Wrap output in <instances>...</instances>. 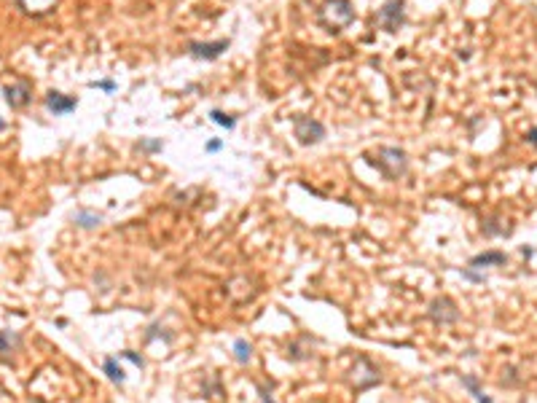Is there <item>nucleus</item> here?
<instances>
[{
  "label": "nucleus",
  "mask_w": 537,
  "mask_h": 403,
  "mask_svg": "<svg viewBox=\"0 0 537 403\" xmlns=\"http://www.w3.org/2000/svg\"><path fill=\"white\" fill-rule=\"evenodd\" d=\"M317 22L328 32H339L355 22V5L349 0H325L317 8Z\"/></svg>",
  "instance_id": "obj_1"
},
{
  "label": "nucleus",
  "mask_w": 537,
  "mask_h": 403,
  "mask_svg": "<svg viewBox=\"0 0 537 403\" xmlns=\"http://www.w3.org/2000/svg\"><path fill=\"white\" fill-rule=\"evenodd\" d=\"M377 170H379L384 178H390V181H398L403 172H406V167H409V156L403 148H390V146H384L377 151V159H368Z\"/></svg>",
  "instance_id": "obj_2"
},
{
  "label": "nucleus",
  "mask_w": 537,
  "mask_h": 403,
  "mask_svg": "<svg viewBox=\"0 0 537 403\" xmlns=\"http://www.w3.org/2000/svg\"><path fill=\"white\" fill-rule=\"evenodd\" d=\"M374 22L379 25L381 30L398 32L406 25V0H387L379 11H377Z\"/></svg>",
  "instance_id": "obj_3"
},
{
  "label": "nucleus",
  "mask_w": 537,
  "mask_h": 403,
  "mask_svg": "<svg viewBox=\"0 0 537 403\" xmlns=\"http://www.w3.org/2000/svg\"><path fill=\"white\" fill-rule=\"evenodd\" d=\"M349 382H352V387H355L357 393H363V390H368V387L379 384L381 376H379V371H377V366H374L366 355H360V358L355 360L352 371H349Z\"/></svg>",
  "instance_id": "obj_4"
},
{
  "label": "nucleus",
  "mask_w": 537,
  "mask_h": 403,
  "mask_svg": "<svg viewBox=\"0 0 537 403\" xmlns=\"http://www.w3.org/2000/svg\"><path fill=\"white\" fill-rule=\"evenodd\" d=\"M293 132L301 146H315L325 137V126L312 116H293Z\"/></svg>",
  "instance_id": "obj_5"
},
{
  "label": "nucleus",
  "mask_w": 537,
  "mask_h": 403,
  "mask_svg": "<svg viewBox=\"0 0 537 403\" xmlns=\"http://www.w3.org/2000/svg\"><path fill=\"white\" fill-rule=\"evenodd\" d=\"M427 314H430V320L433 323H438V325H451V323H457L460 320V310H457V304L451 301V299H435L433 304H430V310H427Z\"/></svg>",
  "instance_id": "obj_6"
},
{
  "label": "nucleus",
  "mask_w": 537,
  "mask_h": 403,
  "mask_svg": "<svg viewBox=\"0 0 537 403\" xmlns=\"http://www.w3.org/2000/svg\"><path fill=\"white\" fill-rule=\"evenodd\" d=\"M226 49H228V41H213V43H199V41H193V43H189L191 57H193V60H207V62L218 60Z\"/></svg>",
  "instance_id": "obj_7"
},
{
  "label": "nucleus",
  "mask_w": 537,
  "mask_h": 403,
  "mask_svg": "<svg viewBox=\"0 0 537 403\" xmlns=\"http://www.w3.org/2000/svg\"><path fill=\"white\" fill-rule=\"evenodd\" d=\"M75 105H78V100L70 97V94L54 92V89L46 94V111L54 113V116H67V113H73Z\"/></svg>",
  "instance_id": "obj_8"
},
{
  "label": "nucleus",
  "mask_w": 537,
  "mask_h": 403,
  "mask_svg": "<svg viewBox=\"0 0 537 403\" xmlns=\"http://www.w3.org/2000/svg\"><path fill=\"white\" fill-rule=\"evenodd\" d=\"M5 102L14 108V111H19V108H25V105H30L32 100V89L27 81H16V84H11V87H5Z\"/></svg>",
  "instance_id": "obj_9"
},
{
  "label": "nucleus",
  "mask_w": 537,
  "mask_h": 403,
  "mask_svg": "<svg viewBox=\"0 0 537 403\" xmlns=\"http://www.w3.org/2000/svg\"><path fill=\"white\" fill-rule=\"evenodd\" d=\"M60 0H16L19 11H25L27 16H46L57 8Z\"/></svg>",
  "instance_id": "obj_10"
},
{
  "label": "nucleus",
  "mask_w": 537,
  "mask_h": 403,
  "mask_svg": "<svg viewBox=\"0 0 537 403\" xmlns=\"http://www.w3.org/2000/svg\"><path fill=\"white\" fill-rule=\"evenodd\" d=\"M19 347H22V336L16 331H8V328L0 331V358L3 360H11V355L19 352Z\"/></svg>",
  "instance_id": "obj_11"
},
{
  "label": "nucleus",
  "mask_w": 537,
  "mask_h": 403,
  "mask_svg": "<svg viewBox=\"0 0 537 403\" xmlns=\"http://www.w3.org/2000/svg\"><path fill=\"white\" fill-rule=\"evenodd\" d=\"M508 261L505 253H500V250H486V253H481V255H473L470 258V269H484V266H503Z\"/></svg>",
  "instance_id": "obj_12"
},
{
  "label": "nucleus",
  "mask_w": 537,
  "mask_h": 403,
  "mask_svg": "<svg viewBox=\"0 0 537 403\" xmlns=\"http://www.w3.org/2000/svg\"><path fill=\"white\" fill-rule=\"evenodd\" d=\"M102 371H105V376H108L113 384H124V382H127V373H124V369L119 366V358H105Z\"/></svg>",
  "instance_id": "obj_13"
},
{
  "label": "nucleus",
  "mask_w": 537,
  "mask_h": 403,
  "mask_svg": "<svg viewBox=\"0 0 537 403\" xmlns=\"http://www.w3.org/2000/svg\"><path fill=\"white\" fill-rule=\"evenodd\" d=\"M234 360H237V363H242V366L253 360V344H250L248 339L234 341Z\"/></svg>",
  "instance_id": "obj_14"
},
{
  "label": "nucleus",
  "mask_w": 537,
  "mask_h": 403,
  "mask_svg": "<svg viewBox=\"0 0 537 403\" xmlns=\"http://www.w3.org/2000/svg\"><path fill=\"white\" fill-rule=\"evenodd\" d=\"M73 220H75V226H81V229H97V226L102 223V216H99V213H92V210H78V213L73 216Z\"/></svg>",
  "instance_id": "obj_15"
},
{
  "label": "nucleus",
  "mask_w": 537,
  "mask_h": 403,
  "mask_svg": "<svg viewBox=\"0 0 537 403\" xmlns=\"http://www.w3.org/2000/svg\"><path fill=\"white\" fill-rule=\"evenodd\" d=\"M462 387L470 390V395L475 398V403H492V398L478 387V379H475V376H462Z\"/></svg>",
  "instance_id": "obj_16"
},
{
  "label": "nucleus",
  "mask_w": 537,
  "mask_h": 403,
  "mask_svg": "<svg viewBox=\"0 0 537 403\" xmlns=\"http://www.w3.org/2000/svg\"><path fill=\"white\" fill-rule=\"evenodd\" d=\"M210 119H213V124L223 126V129H234L237 126V119L234 116H228V113H223V111H210Z\"/></svg>",
  "instance_id": "obj_17"
},
{
  "label": "nucleus",
  "mask_w": 537,
  "mask_h": 403,
  "mask_svg": "<svg viewBox=\"0 0 537 403\" xmlns=\"http://www.w3.org/2000/svg\"><path fill=\"white\" fill-rule=\"evenodd\" d=\"M137 148L140 151H145V154H158L164 146H161V140H151V137H143L140 143H137Z\"/></svg>",
  "instance_id": "obj_18"
},
{
  "label": "nucleus",
  "mask_w": 537,
  "mask_h": 403,
  "mask_svg": "<svg viewBox=\"0 0 537 403\" xmlns=\"http://www.w3.org/2000/svg\"><path fill=\"white\" fill-rule=\"evenodd\" d=\"M121 358H124V360H129V363H134L137 369H145V360H143V355H137L134 349H124V352H121Z\"/></svg>",
  "instance_id": "obj_19"
},
{
  "label": "nucleus",
  "mask_w": 537,
  "mask_h": 403,
  "mask_svg": "<svg viewBox=\"0 0 537 403\" xmlns=\"http://www.w3.org/2000/svg\"><path fill=\"white\" fill-rule=\"evenodd\" d=\"M89 89H102V92H116V84L113 81H89Z\"/></svg>",
  "instance_id": "obj_20"
},
{
  "label": "nucleus",
  "mask_w": 537,
  "mask_h": 403,
  "mask_svg": "<svg viewBox=\"0 0 537 403\" xmlns=\"http://www.w3.org/2000/svg\"><path fill=\"white\" fill-rule=\"evenodd\" d=\"M462 277L473 279V282H486V275H481L478 269H470V266H465V269H462Z\"/></svg>",
  "instance_id": "obj_21"
},
{
  "label": "nucleus",
  "mask_w": 537,
  "mask_h": 403,
  "mask_svg": "<svg viewBox=\"0 0 537 403\" xmlns=\"http://www.w3.org/2000/svg\"><path fill=\"white\" fill-rule=\"evenodd\" d=\"M258 393H261V403H274V398H272V390H269V387L258 384Z\"/></svg>",
  "instance_id": "obj_22"
},
{
  "label": "nucleus",
  "mask_w": 537,
  "mask_h": 403,
  "mask_svg": "<svg viewBox=\"0 0 537 403\" xmlns=\"http://www.w3.org/2000/svg\"><path fill=\"white\" fill-rule=\"evenodd\" d=\"M221 148H223L221 140H210V143H207V154H215V151H221Z\"/></svg>",
  "instance_id": "obj_23"
},
{
  "label": "nucleus",
  "mask_w": 537,
  "mask_h": 403,
  "mask_svg": "<svg viewBox=\"0 0 537 403\" xmlns=\"http://www.w3.org/2000/svg\"><path fill=\"white\" fill-rule=\"evenodd\" d=\"M527 143H529V146H535V148H537V126H532V129L527 132Z\"/></svg>",
  "instance_id": "obj_24"
},
{
  "label": "nucleus",
  "mask_w": 537,
  "mask_h": 403,
  "mask_svg": "<svg viewBox=\"0 0 537 403\" xmlns=\"http://www.w3.org/2000/svg\"><path fill=\"white\" fill-rule=\"evenodd\" d=\"M3 129H5V122H3V119H0V132H3Z\"/></svg>",
  "instance_id": "obj_25"
}]
</instances>
